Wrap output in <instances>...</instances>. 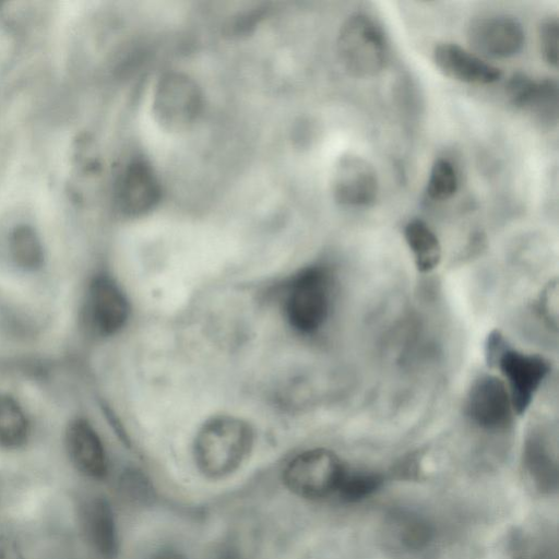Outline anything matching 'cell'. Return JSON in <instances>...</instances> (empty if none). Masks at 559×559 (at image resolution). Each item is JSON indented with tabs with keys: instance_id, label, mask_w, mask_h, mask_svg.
Masks as SVG:
<instances>
[{
	"instance_id": "17",
	"label": "cell",
	"mask_w": 559,
	"mask_h": 559,
	"mask_svg": "<svg viewBox=\"0 0 559 559\" xmlns=\"http://www.w3.org/2000/svg\"><path fill=\"white\" fill-rule=\"evenodd\" d=\"M28 435V420L17 401L0 393V448L20 449L26 443Z\"/></svg>"
},
{
	"instance_id": "23",
	"label": "cell",
	"mask_w": 559,
	"mask_h": 559,
	"mask_svg": "<svg viewBox=\"0 0 559 559\" xmlns=\"http://www.w3.org/2000/svg\"><path fill=\"white\" fill-rule=\"evenodd\" d=\"M558 284L550 282L539 297L538 310L545 323L557 330L558 326Z\"/></svg>"
},
{
	"instance_id": "19",
	"label": "cell",
	"mask_w": 559,
	"mask_h": 559,
	"mask_svg": "<svg viewBox=\"0 0 559 559\" xmlns=\"http://www.w3.org/2000/svg\"><path fill=\"white\" fill-rule=\"evenodd\" d=\"M382 478L369 472L344 471L335 493L344 501L354 502L374 492L381 485Z\"/></svg>"
},
{
	"instance_id": "22",
	"label": "cell",
	"mask_w": 559,
	"mask_h": 559,
	"mask_svg": "<svg viewBox=\"0 0 559 559\" xmlns=\"http://www.w3.org/2000/svg\"><path fill=\"white\" fill-rule=\"evenodd\" d=\"M559 22L557 16L543 20L538 27V40L544 60L554 68L558 66Z\"/></svg>"
},
{
	"instance_id": "28",
	"label": "cell",
	"mask_w": 559,
	"mask_h": 559,
	"mask_svg": "<svg viewBox=\"0 0 559 559\" xmlns=\"http://www.w3.org/2000/svg\"><path fill=\"white\" fill-rule=\"evenodd\" d=\"M1 499V498H0Z\"/></svg>"
},
{
	"instance_id": "3",
	"label": "cell",
	"mask_w": 559,
	"mask_h": 559,
	"mask_svg": "<svg viewBox=\"0 0 559 559\" xmlns=\"http://www.w3.org/2000/svg\"><path fill=\"white\" fill-rule=\"evenodd\" d=\"M331 277L321 266L301 270L290 281L284 309L290 325L301 333L319 330L329 317Z\"/></svg>"
},
{
	"instance_id": "8",
	"label": "cell",
	"mask_w": 559,
	"mask_h": 559,
	"mask_svg": "<svg viewBox=\"0 0 559 559\" xmlns=\"http://www.w3.org/2000/svg\"><path fill=\"white\" fill-rule=\"evenodd\" d=\"M465 411L471 420L484 429H504L514 414L506 382L496 376L477 379L468 391Z\"/></svg>"
},
{
	"instance_id": "7",
	"label": "cell",
	"mask_w": 559,
	"mask_h": 559,
	"mask_svg": "<svg viewBox=\"0 0 559 559\" xmlns=\"http://www.w3.org/2000/svg\"><path fill=\"white\" fill-rule=\"evenodd\" d=\"M466 38L480 56L506 59L518 55L525 41L520 22L508 15H487L474 19L467 26Z\"/></svg>"
},
{
	"instance_id": "2",
	"label": "cell",
	"mask_w": 559,
	"mask_h": 559,
	"mask_svg": "<svg viewBox=\"0 0 559 559\" xmlns=\"http://www.w3.org/2000/svg\"><path fill=\"white\" fill-rule=\"evenodd\" d=\"M336 49L344 69L355 78H370L381 72L390 56L381 27L368 15H350L341 26Z\"/></svg>"
},
{
	"instance_id": "15",
	"label": "cell",
	"mask_w": 559,
	"mask_h": 559,
	"mask_svg": "<svg viewBox=\"0 0 559 559\" xmlns=\"http://www.w3.org/2000/svg\"><path fill=\"white\" fill-rule=\"evenodd\" d=\"M437 68L448 78L468 84H491L501 78V71L463 47L442 43L432 52Z\"/></svg>"
},
{
	"instance_id": "18",
	"label": "cell",
	"mask_w": 559,
	"mask_h": 559,
	"mask_svg": "<svg viewBox=\"0 0 559 559\" xmlns=\"http://www.w3.org/2000/svg\"><path fill=\"white\" fill-rule=\"evenodd\" d=\"M9 251L13 263L24 272H36L43 266V245L29 226H19L11 233Z\"/></svg>"
},
{
	"instance_id": "21",
	"label": "cell",
	"mask_w": 559,
	"mask_h": 559,
	"mask_svg": "<svg viewBox=\"0 0 559 559\" xmlns=\"http://www.w3.org/2000/svg\"><path fill=\"white\" fill-rule=\"evenodd\" d=\"M457 185L454 166L441 158L436 160L430 169L426 193L433 201H444L456 192Z\"/></svg>"
},
{
	"instance_id": "4",
	"label": "cell",
	"mask_w": 559,
	"mask_h": 559,
	"mask_svg": "<svg viewBox=\"0 0 559 559\" xmlns=\"http://www.w3.org/2000/svg\"><path fill=\"white\" fill-rule=\"evenodd\" d=\"M202 109V94L193 79L180 72L162 75L153 92L152 112L165 130L178 132L188 129Z\"/></svg>"
},
{
	"instance_id": "9",
	"label": "cell",
	"mask_w": 559,
	"mask_h": 559,
	"mask_svg": "<svg viewBox=\"0 0 559 559\" xmlns=\"http://www.w3.org/2000/svg\"><path fill=\"white\" fill-rule=\"evenodd\" d=\"M378 192L377 171L367 159L353 154L338 159L332 175V193L338 204L369 206L377 200Z\"/></svg>"
},
{
	"instance_id": "24",
	"label": "cell",
	"mask_w": 559,
	"mask_h": 559,
	"mask_svg": "<svg viewBox=\"0 0 559 559\" xmlns=\"http://www.w3.org/2000/svg\"><path fill=\"white\" fill-rule=\"evenodd\" d=\"M508 347V343L500 331L493 330L490 332L485 344V357L487 365L491 368L497 367L500 357Z\"/></svg>"
},
{
	"instance_id": "16",
	"label": "cell",
	"mask_w": 559,
	"mask_h": 559,
	"mask_svg": "<svg viewBox=\"0 0 559 559\" xmlns=\"http://www.w3.org/2000/svg\"><path fill=\"white\" fill-rule=\"evenodd\" d=\"M404 238L419 272H430L439 265L442 255L441 245L437 235L424 221H409L404 228Z\"/></svg>"
},
{
	"instance_id": "20",
	"label": "cell",
	"mask_w": 559,
	"mask_h": 559,
	"mask_svg": "<svg viewBox=\"0 0 559 559\" xmlns=\"http://www.w3.org/2000/svg\"><path fill=\"white\" fill-rule=\"evenodd\" d=\"M528 473L540 489H550L556 484L557 467L544 444L532 442L526 451Z\"/></svg>"
},
{
	"instance_id": "11",
	"label": "cell",
	"mask_w": 559,
	"mask_h": 559,
	"mask_svg": "<svg viewBox=\"0 0 559 559\" xmlns=\"http://www.w3.org/2000/svg\"><path fill=\"white\" fill-rule=\"evenodd\" d=\"M87 317L93 329L108 336L123 328L129 317L128 300L107 275L95 276L87 290Z\"/></svg>"
},
{
	"instance_id": "5",
	"label": "cell",
	"mask_w": 559,
	"mask_h": 559,
	"mask_svg": "<svg viewBox=\"0 0 559 559\" xmlns=\"http://www.w3.org/2000/svg\"><path fill=\"white\" fill-rule=\"evenodd\" d=\"M344 471L343 463L333 451L317 448L292 459L283 472V480L298 497L321 499L335 493Z\"/></svg>"
},
{
	"instance_id": "25",
	"label": "cell",
	"mask_w": 559,
	"mask_h": 559,
	"mask_svg": "<svg viewBox=\"0 0 559 559\" xmlns=\"http://www.w3.org/2000/svg\"><path fill=\"white\" fill-rule=\"evenodd\" d=\"M0 559H25V557L15 542L8 537H0Z\"/></svg>"
},
{
	"instance_id": "10",
	"label": "cell",
	"mask_w": 559,
	"mask_h": 559,
	"mask_svg": "<svg viewBox=\"0 0 559 559\" xmlns=\"http://www.w3.org/2000/svg\"><path fill=\"white\" fill-rule=\"evenodd\" d=\"M507 95L518 108L526 111L542 128L551 129L558 122V83L552 79L535 81L514 74L507 84Z\"/></svg>"
},
{
	"instance_id": "14",
	"label": "cell",
	"mask_w": 559,
	"mask_h": 559,
	"mask_svg": "<svg viewBox=\"0 0 559 559\" xmlns=\"http://www.w3.org/2000/svg\"><path fill=\"white\" fill-rule=\"evenodd\" d=\"M64 444L78 472L92 479H103L106 476V452L98 433L87 420L78 418L69 423Z\"/></svg>"
},
{
	"instance_id": "12",
	"label": "cell",
	"mask_w": 559,
	"mask_h": 559,
	"mask_svg": "<svg viewBox=\"0 0 559 559\" xmlns=\"http://www.w3.org/2000/svg\"><path fill=\"white\" fill-rule=\"evenodd\" d=\"M160 186L152 166L134 159L124 168L117 187L119 210L128 216H140L159 201Z\"/></svg>"
},
{
	"instance_id": "1",
	"label": "cell",
	"mask_w": 559,
	"mask_h": 559,
	"mask_svg": "<svg viewBox=\"0 0 559 559\" xmlns=\"http://www.w3.org/2000/svg\"><path fill=\"white\" fill-rule=\"evenodd\" d=\"M252 447L253 431L247 421L234 416H217L199 429L193 457L205 477L219 479L237 471Z\"/></svg>"
},
{
	"instance_id": "26",
	"label": "cell",
	"mask_w": 559,
	"mask_h": 559,
	"mask_svg": "<svg viewBox=\"0 0 559 559\" xmlns=\"http://www.w3.org/2000/svg\"><path fill=\"white\" fill-rule=\"evenodd\" d=\"M150 559H188V558L181 551L170 548V547H166V548H160V549L156 550L155 552H153L152 556L150 557Z\"/></svg>"
},
{
	"instance_id": "13",
	"label": "cell",
	"mask_w": 559,
	"mask_h": 559,
	"mask_svg": "<svg viewBox=\"0 0 559 559\" xmlns=\"http://www.w3.org/2000/svg\"><path fill=\"white\" fill-rule=\"evenodd\" d=\"M79 522L90 547L103 559H115L119 542L109 501L99 495L83 500L79 507Z\"/></svg>"
},
{
	"instance_id": "6",
	"label": "cell",
	"mask_w": 559,
	"mask_h": 559,
	"mask_svg": "<svg viewBox=\"0 0 559 559\" xmlns=\"http://www.w3.org/2000/svg\"><path fill=\"white\" fill-rule=\"evenodd\" d=\"M507 380L512 407L522 415L530 407L535 393L549 373V362L542 356L525 354L508 347L497 367Z\"/></svg>"
},
{
	"instance_id": "27",
	"label": "cell",
	"mask_w": 559,
	"mask_h": 559,
	"mask_svg": "<svg viewBox=\"0 0 559 559\" xmlns=\"http://www.w3.org/2000/svg\"><path fill=\"white\" fill-rule=\"evenodd\" d=\"M214 559H240V555L235 547L225 545L218 549Z\"/></svg>"
}]
</instances>
